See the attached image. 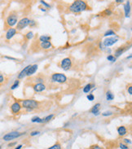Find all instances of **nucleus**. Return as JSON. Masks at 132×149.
Instances as JSON below:
<instances>
[{"label": "nucleus", "mask_w": 132, "mask_h": 149, "mask_svg": "<svg viewBox=\"0 0 132 149\" xmlns=\"http://www.w3.org/2000/svg\"><path fill=\"white\" fill-rule=\"evenodd\" d=\"M51 81L53 82L64 83L67 81V77L63 74H54L51 76Z\"/></svg>", "instance_id": "39448f33"}, {"label": "nucleus", "mask_w": 132, "mask_h": 149, "mask_svg": "<svg viewBox=\"0 0 132 149\" xmlns=\"http://www.w3.org/2000/svg\"><path fill=\"white\" fill-rule=\"evenodd\" d=\"M16 142L11 143V144H8V147H12L13 145H16Z\"/></svg>", "instance_id": "79ce46f5"}, {"label": "nucleus", "mask_w": 132, "mask_h": 149, "mask_svg": "<svg viewBox=\"0 0 132 149\" xmlns=\"http://www.w3.org/2000/svg\"><path fill=\"white\" fill-rule=\"evenodd\" d=\"M33 88L35 92H42L46 90V86L43 83H36L35 85H34Z\"/></svg>", "instance_id": "9b49d317"}, {"label": "nucleus", "mask_w": 132, "mask_h": 149, "mask_svg": "<svg viewBox=\"0 0 132 149\" xmlns=\"http://www.w3.org/2000/svg\"><path fill=\"white\" fill-rule=\"evenodd\" d=\"M127 90H128V92H129V94L130 95H132V86H130L127 88Z\"/></svg>", "instance_id": "58836bf2"}, {"label": "nucleus", "mask_w": 132, "mask_h": 149, "mask_svg": "<svg viewBox=\"0 0 132 149\" xmlns=\"http://www.w3.org/2000/svg\"><path fill=\"white\" fill-rule=\"evenodd\" d=\"M36 82L38 83H43V79L42 77H37L36 78Z\"/></svg>", "instance_id": "f704fd0d"}, {"label": "nucleus", "mask_w": 132, "mask_h": 149, "mask_svg": "<svg viewBox=\"0 0 132 149\" xmlns=\"http://www.w3.org/2000/svg\"><path fill=\"white\" fill-rule=\"evenodd\" d=\"M53 116H54L53 114L48 115L47 116H46L45 118H43V122H48V121H50L52 119V117H53Z\"/></svg>", "instance_id": "5701e85b"}, {"label": "nucleus", "mask_w": 132, "mask_h": 149, "mask_svg": "<svg viewBox=\"0 0 132 149\" xmlns=\"http://www.w3.org/2000/svg\"><path fill=\"white\" fill-rule=\"evenodd\" d=\"M99 107H100V104H96L95 105H94V107L90 110L91 113H93L94 115H99Z\"/></svg>", "instance_id": "dca6fc26"}, {"label": "nucleus", "mask_w": 132, "mask_h": 149, "mask_svg": "<svg viewBox=\"0 0 132 149\" xmlns=\"http://www.w3.org/2000/svg\"><path fill=\"white\" fill-rule=\"evenodd\" d=\"M17 18H18V16L16 13H11L9 16L7 17V19H6V26H7V27H13L14 25H16L17 24Z\"/></svg>", "instance_id": "7ed1b4c3"}, {"label": "nucleus", "mask_w": 132, "mask_h": 149, "mask_svg": "<svg viewBox=\"0 0 132 149\" xmlns=\"http://www.w3.org/2000/svg\"><path fill=\"white\" fill-rule=\"evenodd\" d=\"M29 23H30V20L27 17H25L20 20L19 22H17L16 24V30H22L23 29H25V27H27L28 25H29Z\"/></svg>", "instance_id": "423d86ee"}, {"label": "nucleus", "mask_w": 132, "mask_h": 149, "mask_svg": "<svg viewBox=\"0 0 132 149\" xmlns=\"http://www.w3.org/2000/svg\"><path fill=\"white\" fill-rule=\"evenodd\" d=\"M20 109H21V105H20L19 102H14V103L11 105V110L13 114H17V113H19Z\"/></svg>", "instance_id": "1a4fd4ad"}, {"label": "nucleus", "mask_w": 132, "mask_h": 149, "mask_svg": "<svg viewBox=\"0 0 132 149\" xmlns=\"http://www.w3.org/2000/svg\"><path fill=\"white\" fill-rule=\"evenodd\" d=\"M87 9H88L87 3L85 1H82V0L74 1L69 7V11L73 13H79Z\"/></svg>", "instance_id": "f257e3e1"}, {"label": "nucleus", "mask_w": 132, "mask_h": 149, "mask_svg": "<svg viewBox=\"0 0 132 149\" xmlns=\"http://www.w3.org/2000/svg\"><path fill=\"white\" fill-rule=\"evenodd\" d=\"M102 115L104 116H111L113 115V112H104L102 113Z\"/></svg>", "instance_id": "473e14b6"}, {"label": "nucleus", "mask_w": 132, "mask_h": 149, "mask_svg": "<svg viewBox=\"0 0 132 149\" xmlns=\"http://www.w3.org/2000/svg\"><path fill=\"white\" fill-rule=\"evenodd\" d=\"M6 59H8V60H16V59H14V58H11V57H8V56H5Z\"/></svg>", "instance_id": "37998d69"}, {"label": "nucleus", "mask_w": 132, "mask_h": 149, "mask_svg": "<svg viewBox=\"0 0 132 149\" xmlns=\"http://www.w3.org/2000/svg\"><path fill=\"white\" fill-rule=\"evenodd\" d=\"M106 98H107V100H113L114 99V95L112 92L109 91V90H108L106 93Z\"/></svg>", "instance_id": "412c9836"}, {"label": "nucleus", "mask_w": 132, "mask_h": 149, "mask_svg": "<svg viewBox=\"0 0 132 149\" xmlns=\"http://www.w3.org/2000/svg\"><path fill=\"white\" fill-rule=\"evenodd\" d=\"M116 2H118V3H119V2H122V1H121V0H117Z\"/></svg>", "instance_id": "c03bdc74"}, {"label": "nucleus", "mask_w": 132, "mask_h": 149, "mask_svg": "<svg viewBox=\"0 0 132 149\" xmlns=\"http://www.w3.org/2000/svg\"><path fill=\"white\" fill-rule=\"evenodd\" d=\"M31 121L34 122V123H35V122H37V123H43V118H40L39 116H34V117L32 118Z\"/></svg>", "instance_id": "4be33fe9"}, {"label": "nucleus", "mask_w": 132, "mask_h": 149, "mask_svg": "<svg viewBox=\"0 0 132 149\" xmlns=\"http://www.w3.org/2000/svg\"><path fill=\"white\" fill-rule=\"evenodd\" d=\"M88 149H103V148L99 147V145L95 144V145H91V146H90V147L89 148H88Z\"/></svg>", "instance_id": "c756f323"}, {"label": "nucleus", "mask_w": 132, "mask_h": 149, "mask_svg": "<svg viewBox=\"0 0 132 149\" xmlns=\"http://www.w3.org/2000/svg\"><path fill=\"white\" fill-rule=\"evenodd\" d=\"M103 15L104 16H111L112 15V11L110 9H105L103 12Z\"/></svg>", "instance_id": "bb28decb"}, {"label": "nucleus", "mask_w": 132, "mask_h": 149, "mask_svg": "<svg viewBox=\"0 0 132 149\" xmlns=\"http://www.w3.org/2000/svg\"><path fill=\"white\" fill-rule=\"evenodd\" d=\"M16 30L14 28H10L9 30L7 31V33H6V39L7 40H10L11 38H12V37L16 35Z\"/></svg>", "instance_id": "9d476101"}, {"label": "nucleus", "mask_w": 132, "mask_h": 149, "mask_svg": "<svg viewBox=\"0 0 132 149\" xmlns=\"http://www.w3.org/2000/svg\"><path fill=\"white\" fill-rule=\"evenodd\" d=\"M39 40L41 42H49L50 40H51V37L50 36H46V35H43V36H41L39 37Z\"/></svg>", "instance_id": "6ab92c4d"}, {"label": "nucleus", "mask_w": 132, "mask_h": 149, "mask_svg": "<svg viewBox=\"0 0 132 149\" xmlns=\"http://www.w3.org/2000/svg\"><path fill=\"white\" fill-rule=\"evenodd\" d=\"M126 51V48L125 47H120V48H118V49H117L116 51H115V55H113L114 57L115 58H117V57H118V56H120L123 52H124Z\"/></svg>", "instance_id": "a211bd4d"}, {"label": "nucleus", "mask_w": 132, "mask_h": 149, "mask_svg": "<svg viewBox=\"0 0 132 149\" xmlns=\"http://www.w3.org/2000/svg\"><path fill=\"white\" fill-rule=\"evenodd\" d=\"M117 133L120 136H124L127 134V129L125 126H119L117 128Z\"/></svg>", "instance_id": "ddd939ff"}, {"label": "nucleus", "mask_w": 132, "mask_h": 149, "mask_svg": "<svg viewBox=\"0 0 132 149\" xmlns=\"http://www.w3.org/2000/svg\"><path fill=\"white\" fill-rule=\"evenodd\" d=\"M4 81V77L3 76H2V74H0V83H2Z\"/></svg>", "instance_id": "4c0bfd02"}, {"label": "nucleus", "mask_w": 132, "mask_h": 149, "mask_svg": "<svg viewBox=\"0 0 132 149\" xmlns=\"http://www.w3.org/2000/svg\"><path fill=\"white\" fill-rule=\"evenodd\" d=\"M87 98L89 99L90 101H93L94 99H95V96H94L93 94H89V95L87 96Z\"/></svg>", "instance_id": "7c9ffc66"}, {"label": "nucleus", "mask_w": 132, "mask_h": 149, "mask_svg": "<svg viewBox=\"0 0 132 149\" xmlns=\"http://www.w3.org/2000/svg\"><path fill=\"white\" fill-rule=\"evenodd\" d=\"M107 60L108 61H111V62H115V61H116V58L114 57L113 55H108V56L107 57Z\"/></svg>", "instance_id": "c85d7f7f"}, {"label": "nucleus", "mask_w": 132, "mask_h": 149, "mask_svg": "<svg viewBox=\"0 0 132 149\" xmlns=\"http://www.w3.org/2000/svg\"><path fill=\"white\" fill-rule=\"evenodd\" d=\"M25 134V133H20L18 131H11V132L7 133V134H6L5 135H3L2 139H3L4 141H11L12 139L19 138V137H20Z\"/></svg>", "instance_id": "20e7f679"}, {"label": "nucleus", "mask_w": 132, "mask_h": 149, "mask_svg": "<svg viewBox=\"0 0 132 149\" xmlns=\"http://www.w3.org/2000/svg\"><path fill=\"white\" fill-rule=\"evenodd\" d=\"M35 24H36V23H35V21H34V20H30V23H29V25H30V26H34Z\"/></svg>", "instance_id": "ea45409f"}, {"label": "nucleus", "mask_w": 132, "mask_h": 149, "mask_svg": "<svg viewBox=\"0 0 132 149\" xmlns=\"http://www.w3.org/2000/svg\"><path fill=\"white\" fill-rule=\"evenodd\" d=\"M37 69H38V65H31V67L28 70L27 75H26V76H31V75H33L34 74H35V72L37 71Z\"/></svg>", "instance_id": "2eb2a0df"}, {"label": "nucleus", "mask_w": 132, "mask_h": 149, "mask_svg": "<svg viewBox=\"0 0 132 149\" xmlns=\"http://www.w3.org/2000/svg\"><path fill=\"white\" fill-rule=\"evenodd\" d=\"M47 149H61V145L59 143H56V144H55L53 146H51Z\"/></svg>", "instance_id": "b1692460"}, {"label": "nucleus", "mask_w": 132, "mask_h": 149, "mask_svg": "<svg viewBox=\"0 0 132 149\" xmlns=\"http://www.w3.org/2000/svg\"><path fill=\"white\" fill-rule=\"evenodd\" d=\"M124 142L126 143V144H131V140L129 139H124Z\"/></svg>", "instance_id": "e433bc0d"}, {"label": "nucleus", "mask_w": 132, "mask_h": 149, "mask_svg": "<svg viewBox=\"0 0 132 149\" xmlns=\"http://www.w3.org/2000/svg\"><path fill=\"white\" fill-rule=\"evenodd\" d=\"M30 67H31L30 65L26 66L25 68L20 73V74H18V79H22V78H24L25 77H26V75H27V72H28V70H29V68H30Z\"/></svg>", "instance_id": "f8f14e48"}, {"label": "nucleus", "mask_w": 132, "mask_h": 149, "mask_svg": "<svg viewBox=\"0 0 132 149\" xmlns=\"http://www.w3.org/2000/svg\"><path fill=\"white\" fill-rule=\"evenodd\" d=\"M110 35H116V34H115V33H114V32L112 30H108L106 33L104 34V37L110 36Z\"/></svg>", "instance_id": "cd10ccee"}, {"label": "nucleus", "mask_w": 132, "mask_h": 149, "mask_svg": "<svg viewBox=\"0 0 132 149\" xmlns=\"http://www.w3.org/2000/svg\"><path fill=\"white\" fill-rule=\"evenodd\" d=\"M21 104L24 109H35L39 107V102H37L34 99H25L21 101Z\"/></svg>", "instance_id": "f03ea898"}, {"label": "nucleus", "mask_w": 132, "mask_h": 149, "mask_svg": "<svg viewBox=\"0 0 132 149\" xmlns=\"http://www.w3.org/2000/svg\"><path fill=\"white\" fill-rule=\"evenodd\" d=\"M40 46H41V48H43L44 50H48L52 47V44L50 41L49 42H41Z\"/></svg>", "instance_id": "4468645a"}, {"label": "nucleus", "mask_w": 132, "mask_h": 149, "mask_svg": "<svg viewBox=\"0 0 132 149\" xmlns=\"http://www.w3.org/2000/svg\"><path fill=\"white\" fill-rule=\"evenodd\" d=\"M33 37H34L33 32H29V33L25 34V38L27 40H30L31 38H33Z\"/></svg>", "instance_id": "393cba45"}, {"label": "nucleus", "mask_w": 132, "mask_h": 149, "mask_svg": "<svg viewBox=\"0 0 132 149\" xmlns=\"http://www.w3.org/2000/svg\"><path fill=\"white\" fill-rule=\"evenodd\" d=\"M124 11H125V16L126 17H129L130 15V11H131V7H130V2H127L126 5L124 6Z\"/></svg>", "instance_id": "f3484780"}, {"label": "nucleus", "mask_w": 132, "mask_h": 149, "mask_svg": "<svg viewBox=\"0 0 132 149\" xmlns=\"http://www.w3.org/2000/svg\"><path fill=\"white\" fill-rule=\"evenodd\" d=\"M0 149H2V147H1V146H0Z\"/></svg>", "instance_id": "a18cd8bd"}, {"label": "nucleus", "mask_w": 132, "mask_h": 149, "mask_svg": "<svg viewBox=\"0 0 132 149\" xmlns=\"http://www.w3.org/2000/svg\"><path fill=\"white\" fill-rule=\"evenodd\" d=\"M94 86V85H92V84H87L86 86L84 87L83 88V92L84 93H89V91L90 90H91V88Z\"/></svg>", "instance_id": "aec40b11"}, {"label": "nucleus", "mask_w": 132, "mask_h": 149, "mask_svg": "<svg viewBox=\"0 0 132 149\" xmlns=\"http://www.w3.org/2000/svg\"><path fill=\"white\" fill-rule=\"evenodd\" d=\"M60 66H61V68H62L64 70H65V71L69 70L72 67V60H71V59L69 58V57L63 59L62 61H61V63H60Z\"/></svg>", "instance_id": "0eeeda50"}, {"label": "nucleus", "mask_w": 132, "mask_h": 149, "mask_svg": "<svg viewBox=\"0 0 132 149\" xmlns=\"http://www.w3.org/2000/svg\"><path fill=\"white\" fill-rule=\"evenodd\" d=\"M40 134V131H38V130H35V131H33V132L30 133V136H36V135H39Z\"/></svg>", "instance_id": "2f4dec72"}, {"label": "nucleus", "mask_w": 132, "mask_h": 149, "mask_svg": "<svg viewBox=\"0 0 132 149\" xmlns=\"http://www.w3.org/2000/svg\"><path fill=\"white\" fill-rule=\"evenodd\" d=\"M22 147H23V145H22V144H20V145H18V146H16V148H15V149H21Z\"/></svg>", "instance_id": "a19ab883"}, {"label": "nucleus", "mask_w": 132, "mask_h": 149, "mask_svg": "<svg viewBox=\"0 0 132 149\" xmlns=\"http://www.w3.org/2000/svg\"><path fill=\"white\" fill-rule=\"evenodd\" d=\"M120 148L121 149H128V146L124 144H120Z\"/></svg>", "instance_id": "72a5a7b5"}, {"label": "nucleus", "mask_w": 132, "mask_h": 149, "mask_svg": "<svg viewBox=\"0 0 132 149\" xmlns=\"http://www.w3.org/2000/svg\"><path fill=\"white\" fill-rule=\"evenodd\" d=\"M40 2H41V3H42L43 5L45 6V7H51V6H50L49 4H47L46 2H44V1H40Z\"/></svg>", "instance_id": "c9c22d12"}, {"label": "nucleus", "mask_w": 132, "mask_h": 149, "mask_svg": "<svg viewBox=\"0 0 132 149\" xmlns=\"http://www.w3.org/2000/svg\"><path fill=\"white\" fill-rule=\"evenodd\" d=\"M19 84H20V81H19V80H16V81H15L14 84L12 85V86H11V90H14V89H16V87H18Z\"/></svg>", "instance_id": "a878e982"}, {"label": "nucleus", "mask_w": 132, "mask_h": 149, "mask_svg": "<svg viewBox=\"0 0 132 149\" xmlns=\"http://www.w3.org/2000/svg\"><path fill=\"white\" fill-rule=\"evenodd\" d=\"M118 41V37H117V36L116 37H108V38L104 39V42H103V44L104 45V46H111L114 45L115 43Z\"/></svg>", "instance_id": "6e6552de"}]
</instances>
